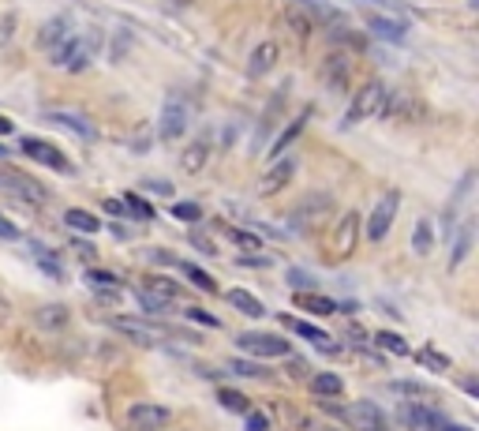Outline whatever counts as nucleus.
<instances>
[{"instance_id":"f3484780","label":"nucleus","mask_w":479,"mask_h":431,"mask_svg":"<svg viewBox=\"0 0 479 431\" xmlns=\"http://www.w3.org/2000/svg\"><path fill=\"white\" fill-rule=\"evenodd\" d=\"M277 319H281L284 330H293V334L307 337V342H314L318 353H326V356H337V353H341V346L334 342V337H330L326 330H318V326H311V323H304V319H293V316H277Z\"/></svg>"},{"instance_id":"cd10ccee","label":"nucleus","mask_w":479,"mask_h":431,"mask_svg":"<svg viewBox=\"0 0 479 431\" xmlns=\"http://www.w3.org/2000/svg\"><path fill=\"white\" fill-rule=\"evenodd\" d=\"M26 248H30V256H35V263L49 274V278H64V266H60V256L53 252V248H45V244H38V240H30L26 244Z\"/></svg>"},{"instance_id":"49530a36","label":"nucleus","mask_w":479,"mask_h":431,"mask_svg":"<svg viewBox=\"0 0 479 431\" xmlns=\"http://www.w3.org/2000/svg\"><path fill=\"white\" fill-rule=\"evenodd\" d=\"M135 296H139V307H143V312H150V316H162V312H169L165 304H157V300H154V296H146L143 289H139Z\"/></svg>"},{"instance_id":"b1692460","label":"nucleus","mask_w":479,"mask_h":431,"mask_svg":"<svg viewBox=\"0 0 479 431\" xmlns=\"http://www.w3.org/2000/svg\"><path fill=\"white\" fill-rule=\"evenodd\" d=\"M64 226H68L72 233H79V236H94V233L102 229L98 214H90V210H83V206H72V210H64Z\"/></svg>"},{"instance_id":"5fc2aeb1","label":"nucleus","mask_w":479,"mask_h":431,"mask_svg":"<svg viewBox=\"0 0 479 431\" xmlns=\"http://www.w3.org/2000/svg\"><path fill=\"white\" fill-rule=\"evenodd\" d=\"M229 236H233L236 244H244V248H254V244H259V236H251V233H244V229H229Z\"/></svg>"},{"instance_id":"39448f33","label":"nucleus","mask_w":479,"mask_h":431,"mask_svg":"<svg viewBox=\"0 0 479 431\" xmlns=\"http://www.w3.org/2000/svg\"><path fill=\"white\" fill-rule=\"evenodd\" d=\"M386 98H390L386 83H382V79H367V83L356 90L353 109H348L344 125H360V120H371V116H378V113H382V105H386Z\"/></svg>"},{"instance_id":"c9c22d12","label":"nucleus","mask_w":479,"mask_h":431,"mask_svg":"<svg viewBox=\"0 0 479 431\" xmlns=\"http://www.w3.org/2000/svg\"><path fill=\"white\" fill-rule=\"evenodd\" d=\"M412 356H416L424 367H431V372H450V367H454V364H450V356H445V353H438L434 346H420V349L412 353Z\"/></svg>"},{"instance_id":"f257e3e1","label":"nucleus","mask_w":479,"mask_h":431,"mask_svg":"<svg viewBox=\"0 0 479 431\" xmlns=\"http://www.w3.org/2000/svg\"><path fill=\"white\" fill-rule=\"evenodd\" d=\"M334 210H337V199L330 192H311L300 199V206L289 214V229L293 233H318V229H326V222L334 218Z\"/></svg>"},{"instance_id":"a19ab883","label":"nucleus","mask_w":479,"mask_h":431,"mask_svg":"<svg viewBox=\"0 0 479 431\" xmlns=\"http://www.w3.org/2000/svg\"><path fill=\"white\" fill-rule=\"evenodd\" d=\"M86 286H102V289H120V278L116 274H109V270H86Z\"/></svg>"},{"instance_id":"1a4fd4ad","label":"nucleus","mask_w":479,"mask_h":431,"mask_svg":"<svg viewBox=\"0 0 479 431\" xmlns=\"http://www.w3.org/2000/svg\"><path fill=\"white\" fill-rule=\"evenodd\" d=\"M187 120H191L187 98L169 95V102L162 105V120H157V135H162V143H176L187 132Z\"/></svg>"},{"instance_id":"7ed1b4c3","label":"nucleus","mask_w":479,"mask_h":431,"mask_svg":"<svg viewBox=\"0 0 479 431\" xmlns=\"http://www.w3.org/2000/svg\"><path fill=\"white\" fill-rule=\"evenodd\" d=\"M236 349H244L247 356H259V360H284L293 353L289 337L270 334V330H244V334H236Z\"/></svg>"},{"instance_id":"603ef678","label":"nucleus","mask_w":479,"mask_h":431,"mask_svg":"<svg viewBox=\"0 0 479 431\" xmlns=\"http://www.w3.org/2000/svg\"><path fill=\"white\" fill-rule=\"evenodd\" d=\"M146 259H154V263H169V266H180V259H176L173 252H162V248H154V252H146Z\"/></svg>"},{"instance_id":"2eb2a0df","label":"nucleus","mask_w":479,"mask_h":431,"mask_svg":"<svg viewBox=\"0 0 479 431\" xmlns=\"http://www.w3.org/2000/svg\"><path fill=\"white\" fill-rule=\"evenodd\" d=\"M401 420L412 427V431H442L445 424H450V416L431 409V406H420V402H412V406H401Z\"/></svg>"},{"instance_id":"bb28decb","label":"nucleus","mask_w":479,"mask_h":431,"mask_svg":"<svg viewBox=\"0 0 479 431\" xmlns=\"http://www.w3.org/2000/svg\"><path fill=\"white\" fill-rule=\"evenodd\" d=\"M450 240H454V248H450V270H457L468 259V252H472V222H461Z\"/></svg>"},{"instance_id":"6ab92c4d","label":"nucleus","mask_w":479,"mask_h":431,"mask_svg":"<svg viewBox=\"0 0 479 431\" xmlns=\"http://www.w3.org/2000/svg\"><path fill=\"white\" fill-rule=\"evenodd\" d=\"M277 60H281V45L277 42H259V45L251 49V56H247V75L251 79L270 75L277 68Z\"/></svg>"},{"instance_id":"680f3d73","label":"nucleus","mask_w":479,"mask_h":431,"mask_svg":"<svg viewBox=\"0 0 479 431\" xmlns=\"http://www.w3.org/2000/svg\"><path fill=\"white\" fill-rule=\"evenodd\" d=\"M12 132H15V125H12L8 116H0V135H12Z\"/></svg>"},{"instance_id":"a211bd4d","label":"nucleus","mask_w":479,"mask_h":431,"mask_svg":"<svg viewBox=\"0 0 479 431\" xmlns=\"http://www.w3.org/2000/svg\"><path fill=\"white\" fill-rule=\"evenodd\" d=\"M210 154H214V143H210V135L191 139V143L180 150V169H184L187 176H199V173L210 165Z\"/></svg>"},{"instance_id":"2f4dec72","label":"nucleus","mask_w":479,"mask_h":431,"mask_svg":"<svg viewBox=\"0 0 479 431\" xmlns=\"http://www.w3.org/2000/svg\"><path fill=\"white\" fill-rule=\"evenodd\" d=\"M120 206H124L127 214H135L139 222H154V218H157L154 203H150V199H143L139 192H127V195H120Z\"/></svg>"},{"instance_id":"e2e57ef3","label":"nucleus","mask_w":479,"mask_h":431,"mask_svg":"<svg viewBox=\"0 0 479 431\" xmlns=\"http://www.w3.org/2000/svg\"><path fill=\"white\" fill-rule=\"evenodd\" d=\"M109 229H113V236H120V240H127V229H124V226H120V222H113V226H109Z\"/></svg>"},{"instance_id":"69168bd1","label":"nucleus","mask_w":479,"mask_h":431,"mask_svg":"<svg viewBox=\"0 0 479 431\" xmlns=\"http://www.w3.org/2000/svg\"><path fill=\"white\" fill-rule=\"evenodd\" d=\"M442 431H472V427H461V424H454V420H450V424H445Z\"/></svg>"},{"instance_id":"3c124183","label":"nucleus","mask_w":479,"mask_h":431,"mask_svg":"<svg viewBox=\"0 0 479 431\" xmlns=\"http://www.w3.org/2000/svg\"><path fill=\"white\" fill-rule=\"evenodd\" d=\"M284 360H289V376H293V379H296V383H300V379H304V376H311V367H307V364H304V360H293V356H284Z\"/></svg>"},{"instance_id":"393cba45","label":"nucleus","mask_w":479,"mask_h":431,"mask_svg":"<svg viewBox=\"0 0 479 431\" xmlns=\"http://www.w3.org/2000/svg\"><path fill=\"white\" fill-rule=\"evenodd\" d=\"M367 30L378 38H386V42H404L408 38V23L401 19H386V15H371L367 19Z\"/></svg>"},{"instance_id":"864d4df0","label":"nucleus","mask_w":479,"mask_h":431,"mask_svg":"<svg viewBox=\"0 0 479 431\" xmlns=\"http://www.w3.org/2000/svg\"><path fill=\"white\" fill-rule=\"evenodd\" d=\"M348 342L364 349V342H367V330H364V326H356V323H348Z\"/></svg>"},{"instance_id":"8fccbe9b","label":"nucleus","mask_w":479,"mask_h":431,"mask_svg":"<svg viewBox=\"0 0 479 431\" xmlns=\"http://www.w3.org/2000/svg\"><path fill=\"white\" fill-rule=\"evenodd\" d=\"M236 263H244V266H270L274 259H266L259 252H244V256H236Z\"/></svg>"},{"instance_id":"7c9ffc66","label":"nucleus","mask_w":479,"mask_h":431,"mask_svg":"<svg viewBox=\"0 0 479 431\" xmlns=\"http://www.w3.org/2000/svg\"><path fill=\"white\" fill-rule=\"evenodd\" d=\"M284 23H289V30H293V35L300 38V42H307L311 38V30H314V19H311V12H307V5L304 8H289V12H284Z\"/></svg>"},{"instance_id":"6e6552de","label":"nucleus","mask_w":479,"mask_h":431,"mask_svg":"<svg viewBox=\"0 0 479 431\" xmlns=\"http://www.w3.org/2000/svg\"><path fill=\"white\" fill-rule=\"evenodd\" d=\"M397 210H401V192L394 188L390 195H382L378 203H374V210H371V218H367V240L371 244H382L390 236V229H394V222H397Z\"/></svg>"},{"instance_id":"9d476101","label":"nucleus","mask_w":479,"mask_h":431,"mask_svg":"<svg viewBox=\"0 0 479 431\" xmlns=\"http://www.w3.org/2000/svg\"><path fill=\"white\" fill-rule=\"evenodd\" d=\"M23 154L42 162V165H49V169H56V173H75L68 154H64L60 146H53V143H45V139H23Z\"/></svg>"},{"instance_id":"9b49d317","label":"nucleus","mask_w":479,"mask_h":431,"mask_svg":"<svg viewBox=\"0 0 479 431\" xmlns=\"http://www.w3.org/2000/svg\"><path fill=\"white\" fill-rule=\"evenodd\" d=\"M296 169H300L296 158H274V165H270V169L263 173V180H259V195L270 199V195H277L281 188H289L293 176H296Z\"/></svg>"},{"instance_id":"052dcab7","label":"nucleus","mask_w":479,"mask_h":431,"mask_svg":"<svg viewBox=\"0 0 479 431\" xmlns=\"http://www.w3.org/2000/svg\"><path fill=\"white\" fill-rule=\"evenodd\" d=\"M102 206H105V214H113V218H120V214H124V206H120L116 199H105Z\"/></svg>"},{"instance_id":"ddd939ff","label":"nucleus","mask_w":479,"mask_h":431,"mask_svg":"<svg viewBox=\"0 0 479 431\" xmlns=\"http://www.w3.org/2000/svg\"><path fill=\"white\" fill-rule=\"evenodd\" d=\"M113 326L127 337L132 346H139V349H154L157 342H162V326H150V323H139V319H127V316H116L113 319Z\"/></svg>"},{"instance_id":"4c0bfd02","label":"nucleus","mask_w":479,"mask_h":431,"mask_svg":"<svg viewBox=\"0 0 479 431\" xmlns=\"http://www.w3.org/2000/svg\"><path fill=\"white\" fill-rule=\"evenodd\" d=\"M217 402L225 406L229 413H251V409H247V406H251L247 394H240V390H233V386H221V390H217Z\"/></svg>"},{"instance_id":"6e6d98bb","label":"nucleus","mask_w":479,"mask_h":431,"mask_svg":"<svg viewBox=\"0 0 479 431\" xmlns=\"http://www.w3.org/2000/svg\"><path fill=\"white\" fill-rule=\"evenodd\" d=\"M0 240H19V229L5 218V214H0Z\"/></svg>"},{"instance_id":"79ce46f5","label":"nucleus","mask_w":479,"mask_h":431,"mask_svg":"<svg viewBox=\"0 0 479 431\" xmlns=\"http://www.w3.org/2000/svg\"><path fill=\"white\" fill-rule=\"evenodd\" d=\"M187 319L199 323V326H210V330H221V319L210 316V312H203V307H187Z\"/></svg>"},{"instance_id":"58836bf2","label":"nucleus","mask_w":479,"mask_h":431,"mask_svg":"<svg viewBox=\"0 0 479 431\" xmlns=\"http://www.w3.org/2000/svg\"><path fill=\"white\" fill-rule=\"evenodd\" d=\"M390 390H394V394H404V397H427V402H434V390H431V386H424V383H408V379H397Z\"/></svg>"},{"instance_id":"0e129e2a","label":"nucleus","mask_w":479,"mask_h":431,"mask_svg":"<svg viewBox=\"0 0 479 431\" xmlns=\"http://www.w3.org/2000/svg\"><path fill=\"white\" fill-rule=\"evenodd\" d=\"M464 390H468V394H472V397H475V394H479V386H475V379H472V376H468V379H464Z\"/></svg>"},{"instance_id":"72a5a7b5","label":"nucleus","mask_w":479,"mask_h":431,"mask_svg":"<svg viewBox=\"0 0 479 431\" xmlns=\"http://www.w3.org/2000/svg\"><path fill=\"white\" fill-rule=\"evenodd\" d=\"M374 346L386 349L390 356H412V346L404 342L401 334H390V330H378V334H374Z\"/></svg>"},{"instance_id":"e433bc0d","label":"nucleus","mask_w":479,"mask_h":431,"mask_svg":"<svg viewBox=\"0 0 479 431\" xmlns=\"http://www.w3.org/2000/svg\"><path fill=\"white\" fill-rule=\"evenodd\" d=\"M180 270L187 274V282H191V286H195L199 293H217V282L210 278V274H206L203 266H191V263H180Z\"/></svg>"},{"instance_id":"aec40b11","label":"nucleus","mask_w":479,"mask_h":431,"mask_svg":"<svg viewBox=\"0 0 479 431\" xmlns=\"http://www.w3.org/2000/svg\"><path fill=\"white\" fill-rule=\"evenodd\" d=\"M49 125H60V128H68L72 135H79L83 143H90L94 135H98V128L90 125V120L79 113V109H60V113H45Z\"/></svg>"},{"instance_id":"a878e982","label":"nucleus","mask_w":479,"mask_h":431,"mask_svg":"<svg viewBox=\"0 0 479 431\" xmlns=\"http://www.w3.org/2000/svg\"><path fill=\"white\" fill-rule=\"evenodd\" d=\"M300 312H311V316H337V300L334 296H323V293H296L293 296Z\"/></svg>"},{"instance_id":"c756f323","label":"nucleus","mask_w":479,"mask_h":431,"mask_svg":"<svg viewBox=\"0 0 479 431\" xmlns=\"http://www.w3.org/2000/svg\"><path fill=\"white\" fill-rule=\"evenodd\" d=\"M225 296H229V304L236 307V312H244L247 319H263V316H266V307H263L259 300H254L247 289H229Z\"/></svg>"},{"instance_id":"4468645a","label":"nucleus","mask_w":479,"mask_h":431,"mask_svg":"<svg viewBox=\"0 0 479 431\" xmlns=\"http://www.w3.org/2000/svg\"><path fill=\"white\" fill-rule=\"evenodd\" d=\"M344 416H348V424H353L356 431H390V420H386V413H382L374 402H356V406H348L344 409Z\"/></svg>"},{"instance_id":"412c9836","label":"nucleus","mask_w":479,"mask_h":431,"mask_svg":"<svg viewBox=\"0 0 479 431\" xmlns=\"http://www.w3.org/2000/svg\"><path fill=\"white\" fill-rule=\"evenodd\" d=\"M348 79H353V65H348L341 53H330L326 65H323V83L341 95V90H348Z\"/></svg>"},{"instance_id":"a18cd8bd","label":"nucleus","mask_w":479,"mask_h":431,"mask_svg":"<svg viewBox=\"0 0 479 431\" xmlns=\"http://www.w3.org/2000/svg\"><path fill=\"white\" fill-rule=\"evenodd\" d=\"M143 188H146V192H154V195L173 199V184H169V180H150V176H146V180H143Z\"/></svg>"},{"instance_id":"4be33fe9","label":"nucleus","mask_w":479,"mask_h":431,"mask_svg":"<svg viewBox=\"0 0 479 431\" xmlns=\"http://www.w3.org/2000/svg\"><path fill=\"white\" fill-rule=\"evenodd\" d=\"M143 293L154 296L157 304H165V307H173L180 300V286L173 278H162V274H150V278L143 282Z\"/></svg>"},{"instance_id":"13d9d810","label":"nucleus","mask_w":479,"mask_h":431,"mask_svg":"<svg viewBox=\"0 0 479 431\" xmlns=\"http://www.w3.org/2000/svg\"><path fill=\"white\" fill-rule=\"evenodd\" d=\"M72 252L83 256V259H94V244H83V240H72Z\"/></svg>"},{"instance_id":"f8f14e48","label":"nucleus","mask_w":479,"mask_h":431,"mask_svg":"<svg viewBox=\"0 0 479 431\" xmlns=\"http://www.w3.org/2000/svg\"><path fill=\"white\" fill-rule=\"evenodd\" d=\"M68 38H75V26H72V19L68 15H53V19H45L42 26H38V49L42 53H56Z\"/></svg>"},{"instance_id":"c03bdc74","label":"nucleus","mask_w":479,"mask_h":431,"mask_svg":"<svg viewBox=\"0 0 479 431\" xmlns=\"http://www.w3.org/2000/svg\"><path fill=\"white\" fill-rule=\"evenodd\" d=\"M289 286H296V289H307V293H311V289H314V278H311L307 270L293 266V270H289Z\"/></svg>"},{"instance_id":"ea45409f","label":"nucleus","mask_w":479,"mask_h":431,"mask_svg":"<svg viewBox=\"0 0 479 431\" xmlns=\"http://www.w3.org/2000/svg\"><path fill=\"white\" fill-rule=\"evenodd\" d=\"M173 218L195 226V222H203V206L199 203H173Z\"/></svg>"},{"instance_id":"37998d69","label":"nucleus","mask_w":479,"mask_h":431,"mask_svg":"<svg viewBox=\"0 0 479 431\" xmlns=\"http://www.w3.org/2000/svg\"><path fill=\"white\" fill-rule=\"evenodd\" d=\"M191 244H195V248H199V252H203V256H210V259H214V256H217V244H214V240H210V236H203V233H199V229H191Z\"/></svg>"},{"instance_id":"de8ad7c7","label":"nucleus","mask_w":479,"mask_h":431,"mask_svg":"<svg viewBox=\"0 0 479 431\" xmlns=\"http://www.w3.org/2000/svg\"><path fill=\"white\" fill-rule=\"evenodd\" d=\"M247 416V431H270V416L266 413H244Z\"/></svg>"},{"instance_id":"0eeeda50","label":"nucleus","mask_w":479,"mask_h":431,"mask_svg":"<svg viewBox=\"0 0 479 431\" xmlns=\"http://www.w3.org/2000/svg\"><path fill=\"white\" fill-rule=\"evenodd\" d=\"M94 49H98V38H94V35H86V38H68L56 53H49V60H53V65H60L64 72H83V68H90Z\"/></svg>"},{"instance_id":"dca6fc26","label":"nucleus","mask_w":479,"mask_h":431,"mask_svg":"<svg viewBox=\"0 0 479 431\" xmlns=\"http://www.w3.org/2000/svg\"><path fill=\"white\" fill-rule=\"evenodd\" d=\"M35 326L38 330H45V334H60V330H68V323H72V307L68 304H60V300H49V304H42V307H35Z\"/></svg>"},{"instance_id":"f704fd0d","label":"nucleus","mask_w":479,"mask_h":431,"mask_svg":"<svg viewBox=\"0 0 479 431\" xmlns=\"http://www.w3.org/2000/svg\"><path fill=\"white\" fill-rule=\"evenodd\" d=\"M229 372H233V376H244V379H254V383H266V379H270V372H266L263 364H254V360H244V356L229 360Z\"/></svg>"},{"instance_id":"423d86ee","label":"nucleus","mask_w":479,"mask_h":431,"mask_svg":"<svg viewBox=\"0 0 479 431\" xmlns=\"http://www.w3.org/2000/svg\"><path fill=\"white\" fill-rule=\"evenodd\" d=\"M127 431H165L173 424V409L162 402H135L124 413Z\"/></svg>"},{"instance_id":"f03ea898","label":"nucleus","mask_w":479,"mask_h":431,"mask_svg":"<svg viewBox=\"0 0 479 431\" xmlns=\"http://www.w3.org/2000/svg\"><path fill=\"white\" fill-rule=\"evenodd\" d=\"M0 192L15 203H23V206H45V199H49L45 184L38 176L23 173V169H0Z\"/></svg>"},{"instance_id":"bf43d9fd","label":"nucleus","mask_w":479,"mask_h":431,"mask_svg":"<svg viewBox=\"0 0 479 431\" xmlns=\"http://www.w3.org/2000/svg\"><path fill=\"white\" fill-rule=\"evenodd\" d=\"M124 53H127V35H116L113 38V60H120Z\"/></svg>"},{"instance_id":"5701e85b","label":"nucleus","mask_w":479,"mask_h":431,"mask_svg":"<svg viewBox=\"0 0 479 431\" xmlns=\"http://www.w3.org/2000/svg\"><path fill=\"white\" fill-rule=\"evenodd\" d=\"M307 386H311L314 397H323V402H337V397L344 394V379L334 376V372H318V376H311Z\"/></svg>"},{"instance_id":"c85d7f7f","label":"nucleus","mask_w":479,"mask_h":431,"mask_svg":"<svg viewBox=\"0 0 479 431\" xmlns=\"http://www.w3.org/2000/svg\"><path fill=\"white\" fill-rule=\"evenodd\" d=\"M307 116H311V113L304 109V113H300V120H293V125H289V128H284V132H281V135H277V139L270 143V158H281V154H284V150H289V146H293V143H296V139L304 135V125H307Z\"/></svg>"},{"instance_id":"473e14b6","label":"nucleus","mask_w":479,"mask_h":431,"mask_svg":"<svg viewBox=\"0 0 479 431\" xmlns=\"http://www.w3.org/2000/svg\"><path fill=\"white\" fill-rule=\"evenodd\" d=\"M412 252H416V256H431L434 252V226L427 218H420L416 229H412Z\"/></svg>"},{"instance_id":"09e8293b","label":"nucleus","mask_w":479,"mask_h":431,"mask_svg":"<svg viewBox=\"0 0 479 431\" xmlns=\"http://www.w3.org/2000/svg\"><path fill=\"white\" fill-rule=\"evenodd\" d=\"M12 319H15V307H12V300L5 293H0V330H5Z\"/></svg>"},{"instance_id":"4d7b16f0","label":"nucleus","mask_w":479,"mask_h":431,"mask_svg":"<svg viewBox=\"0 0 479 431\" xmlns=\"http://www.w3.org/2000/svg\"><path fill=\"white\" fill-rule=\"evenodd\" d=\"M146 135H150V128H146V125H143V128H139V132H135V143H132V150H135V154H143V150H146V146H150V139H146Z\"/></svg>"},{"instance_id":"20e7f679","label":"nucleus","mask_w":479,"mask_h":431,"mask_svg":"<svg viewBox=\"0 0 479 431\" xmlns=\"http://www.w3.org/2000/svg\"><path fill=\"white\" fill-rule=\"evenodd\" d=\"M360 229H364V222H360L356 210H344L341 218H337L334 236H330V256H334V263H344V259L356 256V248H360Z\"/></svg>"}]
</instances>
